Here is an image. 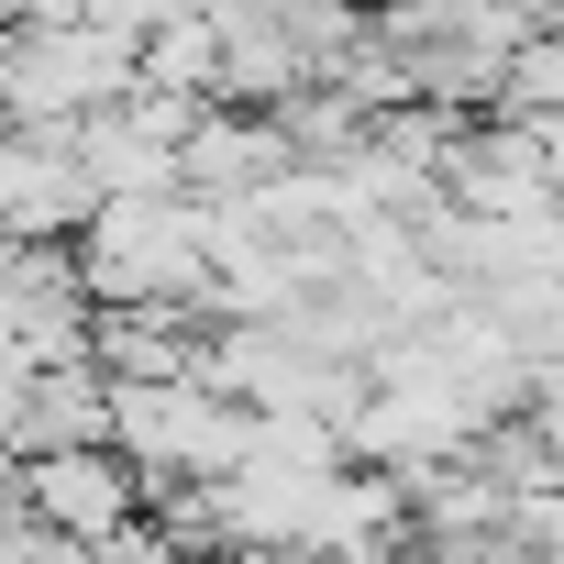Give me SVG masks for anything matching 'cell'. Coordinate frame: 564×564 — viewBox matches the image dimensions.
<instances>
[{
  "label": "cell",
  "instance_id": "obj_7",
  "mask_svg": "<svg viewBox=\"0 0 564 564\" xmlns=\"http://www.w3.org/2000/svg\"><path fill=\"white\" fill-rule=\"evenodd\" d=\"M12 443H23V465H34V454H67V443H111V366H100V355L34 366V399H23Z\"/></svg>",
  "mask_w": 564,
  "mask_h": 564
},
{
  "label": "cell",
  "instance_id": "obj_11",
  "mask_svg": "<svg viewBox=\"0 0 564 564\" xmlns=\"http://www.w3.org/2000/svg\"><path fill=\"white\" fill-rule=\"evenodd\" d=\"M0 23L34 34V23H78V0H0Z\"/></svg>",
  "mask_w": 564,
  "mask_h": 564
},
{
  "label": "cell",
  "instance_id": "obj_3",
  "mask_svg": "<svg viewBox=\"0 0 564 564\" xmlns=\"http://www.w3.org/2000/svg\"><path fill=\"white\" fill-rule=\"evenodd\" d=\"M243 399H221L210 377H111V443L144 465V487L177 476H232L243 465Z\"/></svg>",
  "mask_w": 564,
  "mask_h": 564
},
{
  "label": "cell",
  "instance_id": "obj_13",
  "mask_svg": "<svg viewBox=\"0 0 564 564\" xmlns=\"http://www.w3.org/2000/svg\"><path fill=\"white\" fill-rule=\"evenodd\" d=\"M355 12H388V0H355Z\"/></svg>",
  "mask_w": 564,
  "mask_h": 564
},
{
  "label": "cell",
  "instance_id": "obj_8",
  "mask_svg": "<svg viewBox=\"0 0 564 564\" xmlns=\"http://www.w3.org/2000/svg\"><path fill=\"white\" fill-rule=\"evenodd\" d=\"M144 89L221 100V34H210V12H199V0H188L177 23H155V34H144Z\"/></svg>",
  "mask_w": 564,
  "mask_h": 564
},
{
  "label": "cell",
  "instance_id": "obj_9",
  "mask_svg": "<svg viewBox=\"0 0 564 564\" xmlns=\"http://www.w3.org/2000/svg\"><path fill=\"white\" fill-rule=\"evenodd\" d=\"M509 122H553L564 111V34H531L520 56H509V100H498Z\"/></svg>",
  "mask_w": 564,
  "mask_h": 564
},
{
  "label": "cell",
  "instance_id": "obj_2",
  "mask_svg": "<svg viewBox=\"0 0 564 564\" xmlns=\"http://www.w3.org/2000/svg\"><path fill=\"white\" fill-rule=\"evenodd\" d=\"M133 78H144L133 34H111L89 12L78 23H34V34H12V56H0V122H12V133H56V122L111 111Z\"/></svg>",
  "mask_w": 564,
  "mask_h": 564
},
{
  "label": "cell",
  "instance_id": "obj_5",
  "mask_svg": "<svg viewBox=\"0 0 564 564\" xmlns=\"http://www.w3.org/2000/svg\"><path fill=\"white\" fill-rule=\"evenodd\" d=\"M23 498L78 542V553H111L144 509H155V487H144V465L122 454V443H67V454H34L23 465Z\"/></svg>",
  "mask_w": 564,
  "mask_h": 564
},
{
  "label": "cell",
  "instance_id": "obj_4",
  "mask_svg": "<svg viewBox=\"0 0 564 564\" xmlns=\"http://www.w3.org/2000/svg\"><path fill=\"white\" fill-rule=\"evenodd\" d=\"M443 199L476 210V221H531V210H564V177H553V155H542L531 122L476 111V122H454V144H443Z\"/></svg>",
  "mask_w": 564,
  "mask_h": 564
},
{
  "label": "cell",
  "instance_id": "obj_6",
  "mask_svg": "<svg viewBox=\"0 0 564 564\" xmlns=\"http://www.w3.org/2000/svg\"><path fill=\"white\" fill-rule=\"evenodd\" d=\"M289 166H300L289 122H276V111H243V100H210V111L188 122V144H177V188H199V199H254L265 177H289Z\"/></svg>",
  "mask_w": 564,
  "mask_h": 564
},
{
  "label": "cell",
  "instance_id": "obj_1",
  "mask_svg": "<svg viewBox=\"0 0 564 564\" xmlns=\"http://www.w3.org/2000/svg\"><path fill=\"white\" fill-rule=\"evenodd\" d=\"M78 276L100 311L133 300H188L210 311V199L199 188H144V199H100L78 232Z\"/></svg>",
  "mask_w": 564,
  "mask_h": 564
},
{
  "label": "cell",
  "instance_id": "obj_10",
  "mask_svg": "<svg viewBox=\"0 0 564 564\" xmlns=\"http://www.w3.org/2000/svg\"><path fill=\"white\" fill-rule=\"evenodd\" d=\"M78 12H89V23H111V34H133V45H144V34H155V23H177V12H188V0H78Z\"/></svg>",
  "mask_w": 564,
  "mask_h": 564
},
{
  "label": "cell",
  "instance_id": "obj_12",
  "mask_svg": "<svg viewBox=\"0 0 564 564\" xmlns=\"http://www.w3.org/2000/svg\"><path fill=\"white\" fill-rule=\"evenodd\" d=\"M12 498H23V454H12V443H0V509H12Z\"/></svg>",
  "mask_w": 564,
  "mask_h": 564
}]
</instances>
